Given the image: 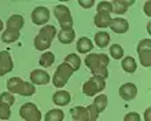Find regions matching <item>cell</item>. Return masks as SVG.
I'll return each instance as SVG.
<instances>
[{"label": "cell", "instance_id": "obj_1", "mask_svg": "<svg viewBox=\"0 0 151 121\" xmlns=\"http://www.w3.org/2000/svg\"><path fill=\"white\" fill-rule=\"evenodd\" d=\"M109 55L106 54H91V55H87L85 58V65L87 68L92 72L93 76L102 77V79H107L109 77Z\"/></svg>", "mask_w": 151, "mask_h": 121}, {"label": "cell", "instance_id": "obj_2", "mask_svg": "<svg viewBox=\"0 0 151 121\" xmlns=\"http://www.w3.org/2000/svg\"><path fill=\"white\" fill-rule=\"evenodd\" d=\"M56 29L52 25H44L43 28L40 29L39 35L35 37V48L39 51H44L51 47V43L54 40V37L56 35Z\"/></svg>", "mask_w": 151, "mask_h": 121}, {"label": "cell", "instance_id": "obj_3", "mask_svg": "<svg viewBox=\"0 0 151 121\" xmlns=\"http://www.w3.org/2000/svg\"><path fill=\"white\" fill-rule=\"evenodd\" d=\"M7 89L11 94H19L22 97H32L36 92L35 85L30 83H26L19 77H12L7 81Z\"/></svg>", "mask_w": 151, "mask_h": 121}, {"label": "cell", "instance_id": "obj_4", "mask_svg": "<svg viewBox=\"0 0 151 121\" xmlns=\"http://www.w3.org/2000/svg\"><path fill=\"white\" fill-rule=\"evenodd\" d=\"M106 88V80L102 77L92 76L91 79H88L83 85V94L85 97H95L100 91H103Z\"/></svg>", "mask_w": 151, "mask_h": 121}, {"label": "cell", "instance_id": "obj_5", "mask_svg": "<svg viewBox=\"0 0 151 121\" xmlns=\"http://www.w3.org/2000/svg\"><path fill=\"white\" fill-rule=\"evenodd\" d=\"M74 73L72 66H69L68 63H60L58 68H56V72L52 77V83L56 88H62L66 85V83L69 81V79L72 77V74Z\"/></svg>", "mask_w": 151, "mask_h": 121}, {"label": "cell", "instance_id": "obj_6", "mask_svg": "<svg viewBox=\"0 0 151 121\" xmlns=\"http://www.w3.org/2000/svg\"><path fill=\"white\" fill-rule=\"evenodd\" d=\"M55 12V18L59 22L62 30H69V29H73V18L72 14H70V10H69L66 6L63 4H58L54 10Z\"/></svg>", "mask_w": 151, "mask_h": 121}, {"label": "cell", "instance_id": "obj_7", "mask_svg": "<svg viewBox=\"0 0 151 121\" xmlns=\"http://www.w3.org/2000/svg\"><path fill=\"white\" fill-rule=\"evenodd\" d=\"M137 54H139L140 63L144 68H150L151 66V40L150 39H144L139 41L137 44Z\"/></svg>", "mask_w": 151, "mask_h": 121}, {"label": "cell", "instance_id": "obj_8", "mask_svg": "<svg viewBox=\"0 0 151 121\" xmlns=\"http://www.w3.org/2000/svg\"><path fill=\"white\" fill-rule=\"evenodd\" d=\"M19 116L24 118L25 121H40L41 120V113L37 109V106L35 103H25L21 106L19 109Z\"/></svg>", "mask_w": 151, "mask_h": 121}, {"label": "cell", "instance_id": "obj_9", "mask_svg": "<svg viewBox=\"0 0 151 121\" xmlns=\"http://www.w3.org/2000/svg\"><path fill=\"white\" fill-rule=\"evenodd\" d=\"M14 69V62L8 51H0V77Z\"/></svg>", "mask_w": 151, "mask_h": 121}, {"label": "cell", "instance_id": "obj_10", "mask_svg": "<svg viewBox=\"0 0 151 121\" xmlns=\"http://www.w3.org/2000/svg\"><path fill=\"white\" fill-rule=\"evenodd\" d=\"M32 21L36 25H45L50 21V10L47 7H36L32 12Z\"/></svg>", "mask_w": 151, "mask_h": 121}, {"label": "cell", "instance_id": "obj_11", "mask_svg": "<svg viewBox=\"0 0 151 121\" xmlns=\"http://www.w3.org/2000/svg\"><path fill=\"white\" fill-rule=\"evenodd\" d=\"M119 95H121V98H122L124 101H132L137 95V88L132 83H125L119 88Z\"/></svg>", "mask_w": 151, "mask_h": 121}, {"label": "cell", "instance_id": "obj_12", "mask_svg": "<svg viewBox=\"0 0 151 121\" xmlns=\"http://www.w3.org/2000/svg\"><path fill=\"white\" fill-rule=\"evenodd\" d=\"M30 80L36 85H45L50 83V74L41 69H36L30 73Z\"/></svg>", "mask_w": 151, "mask_h": 121}, {"label": "cell", "instance_id": "obj_13", "mask_svg": "<svg viewBox=\"0 0 151 121\" xmlns=\"http://www.w3.org/2000/svg\"><path fill=\"white\" fill-rule=\"evenodd\" d=\"M109 26H110L115 33H118V35H122V33H125L128 29H129L128 21L124 19V18H114V19L110 21V25H109Z\"/></svg>", "mask_w": 151, "mask_h": 121}, {"label": "cell", "instance_id": "obj_14", "mask_svg": "<svg viewBox=\"0 0 151 121\" xmlns=\"http://www.w3.org/2000/svg\"><path fill=\"white\" fill-rule=\"evenodd\" d=\"M52 101H54V103L58 106H66L70 103V101H72V95H70V92H68V91H62V89H60V91L54 94Z\"/></svg>", "mask_w": 151, "mask_h": 121}, {"label": "cell", "instance_id": "obj_15", "mask_svg": "<svg viewBox=\"0 0 151 121\" xmlns=\"http://www.w3.org/2000/svg\"><path fill=\"white\" fill-rule=\"evenodd\" d=\"M70 114H72V117L74 121H89L87 107H83V106H74L70 110Z\"/></svg>", "mask_w": 151, "mask_h": 121}, {"label": "cell", "instance_id": "obj_16", "mask_svg": "<svg viewBox=\"0 0 151 121\" xmlns=\"http://www.w3.org/2000/svg\"><path fill=\"white\" fill-rule=\"evenodd\" d=\"M132 4H135L133 0L131 1H125V0H114L111 1V8H113V12L115 14H125L127 12V8Z\"/></svg>", "mask_w": 151, "mask_h": 121}, {"label": "cell", "instance_id": "obj_17", "mask_svg": "<svg viewBox=\"0 0 151 121\" xmlns=\"http://www.w3.org/2000/svg\"><path fill=\"white\" fill-rule=\"evenodd\" d=\"M25 21L21 15H11L7 19V29H12V30H21L24 28Z\"/></svg>", "mask_w": 151, "mask_h": 121}, {"label": "cell", "instance_id": "obj_18", "mask_svg": "<svg viewBox=\"0 0 151 121\" xmlns=\"http://www.w3.org/2000/svg\"><path fill=\"white\" fill-rule=\"evenodd\" d=\"M110 21H111V18H110L109 12H98L93 18V22L98 28H107L110 25Z\"/></svg>", "mask_w": 151, "mask_h": 121}, {"label": "cell", "instance_id": "obj_19", "mask_svg": "<svg viewBox=\"0 0 151 121\" xmlns=\"http://www.w3.org/2000/svg\"><path fill=\"white\" fill-rule=\"evenodd\" d=\"M56 35H58V40H59L62 44H70V43L76 39V33H74L73 29H69V30H60V32H58Z\"/></svg>", "mask_w": 151, "mask_h": 121}, {"label": "cell", "instance_id": "obj_20", "mask_svg": "<svg viewBox=\"0 0 151 121\" xmlns=\"http://www.w3.org/2000/svg\"><path fill=\"white\" fill-rule=\"evenodd\" d=\"M93 48V44H92V41L88 39V37H81L78 39L77 41V51L80 54H87L88 51H91Z\"/></svg>", "mask_w": 151, "mask_h": 121}, {"label": "cell", "instance_id": "obj_21", "mask_svg": "<svg viewBox=\"0 0 151 121\" xmlns=\"http://www.w3.org/2000/svg\"><path fill=\"white\" fill-rule=\"evenodd\" d=\"M19 39V30H12V29H7L6 32L1 33V41L11 44L14 41H17Z\"/></svg>", "mask_w": 151, "mask_h": 121}, {"label": "cell", "instance_id": "obj_22", "mask_svg": "<svg viewBox=\"0 0 151 121\" xmlns=\"http://www.w3.org/2000/svg\"><path fill=\"white\" fill-rule=\"evenodd\" d=\"M95 43L98 47L100 48H104L107 47L109 43H110V35L107 32H99L95 35Z\"/></svg>", "mask_w": 151, "mask_h": 121}, {"label": "cell", "instance_id": "obj_23", "mask_svg": "<svg viewBox=\"0 0 151 121\" xmlns=\"http://www.w3.org/2000/svg\"><path fill=\"white\" fill-rule=\"evenodd\" d=\"M65 63H68L69 66H72L73 70H78L80 66H81V59L77 54H69L68 57L65 58Z\"/></svg>", "mask_w": 151, "mask_h": 121}, {"label": "cell", "instance_id": "obj_24", "mask_svg": "<svg viewBox=\"0 0 151 121\" xmlns=\"http://www.w3.org/2000/svg\"><path fill=\"white\" fill-rule=\"evenodd\" d=\"M92 105L96 107V110H98V113H102L104 109H106V106H107V97L106 95H98V97L93 99V103Z\"/></svg>", "mask_w": 151, "mask_h": 121}, {"label": "cell", "instance_id": "obj_25", "mask_svg": "<svg viewBox=\"0 0 151 121\" xmlns=\"http://www.w3.org/2000/svg\"><path fill=\"white\" fill-rule=\"evenodd\" d=\"M136 68H137V65H136V60L133 59L132 57H125L122 59V69L125 70L127 73H133L136 72Z\"/></svg>", "mask_w": 151, "mask_h": 121}, {"label": "cell", "instance_id": "obj_26", "mask_svg": "<svg viewBox=\"0 0 151 121\" xmlns=\"http://www.w3.org/2000/svg\"><path fill=\"white\" fill-rule=\"evenodd\" d=\"M65 114L59 109H52L45 114V121H63Z\"/></svg>", "mask_w": 151, "mask_h": 121}, {"label": "cell", "instance_id": "obj_27", "mask_svg": "<svg viewBox=\"0 0 151 121\" xmlns=\"http://www.w3.org/2000/svg\"><path fill=\"white\" fill-rule=\"evenodd\" d=\"M54 60H55V55H54V54H52V53H44L43 55L40 57L39 63H40V66L50 68V66H52Z\"/></svg>", "mask_w": 151, "mask_h": 121}, {"label": "cell", "instance_id": "obj_28", "mask_svg": "<svg viewBox=\"0 0 151 121\" xmlns=\"http://www.w3.org/2000/svg\"><path fill=\"white\" fill-rule=\"evenodd\" d=\"M110 55H111V58H114V59H121V58L124 57L122 47L118 44H113L111 47H110Z\"/></svg>", "mask_w": 151, "mask_h": 121}, {"label": "cell", "instance_id": "obj_29", "mask_svg": "<svg viewBox=\"0 0 151 121\" xmlns=\"http://www.w3.org/2000/svg\"><path fill=\"white\" fill-rule=\"evenodd\" d=\"M0 103H7V105H14L15 103V98L11 92H3L0 94Z\"/></svg>", "mask_w": 151, "mask_h": 121}, {"label": "cell", "instance_id": "obj_30", "mask_svg": "<svg viewBox=\"0 0 151 121\" xmlns=\"http://www.w3.org/2000/svg\"><path fill=\"white\" fill-rule=\"evenodd\" d=\"M10 116H11L10 105H7V103H0V118H1V120H8Z\"/></svg>", "mask_w": 151, "mask_h": 121}, {"label": "cell", "instance_id": "obj_31", "mask_svg": "<svg viewBox=\"0 0 151 121\" xmlns=\"http://www.w3.org/2000/svg\"><path fill=\"white\" fill-rule=\"evenodd\" d=\"M98 12H113V8H111V3L110 1H100L98 4Z\"/></svg>", "mask_w": 151, "mask_h": 121}, {"label": "cell", "instance_id": "obj_32", "mask_svg": "<svg viewBox=\"0 0 151 121\" xmlns=\"http://www.w3.org/2000/svg\"><path fill=\"white\" fill-rule=\"evenodd\" d=\"M87 112H88V118H89V121H96L98 120V116H99V113H98V110H96V107L93 105H89L87 107Z\"/></svg>", "mask_w": 151, "mask_h": 121}, {"label": "cell", "instance_id": "obj_33", "mask_svg": "<svg viewBox=\"0 0 151 121\" xmlns=\"http://www.w3.org/2000/svg\"><path fill=\"white\" fill-rule=\"evenodd\" d=\"M124 121H140V114L136 112H131L124 117Z\"/></svg>", "mask_w": 151, "mask_h": 121}, {"label": "cell", "instance_id": "obj_34", "mask_svg": "<svg viewBox=\"0 0 151 121\" xmlns=\"http://www.w3.org/2000/svg\"><path fill=\"white\" fill-rule=\"evenodd\" d=\"M78 4L84 8H91L95 4V1L93 0H78Z\"/></svg>", "mask_w": 151, "mask_h": 121}, {"label": "cell", "instance_id": "obj_35", "mask_svg": "<svg viewBox=\"0 0 151 121\" xmlns=\"http://www.w3.org/2000/svg\"><path fill=\"white\" fill-rule=\"evenodd\" d=\"M144 12H146V15H148L150 17V1H147V3L144 4Z\"/></svg>", "mask_w": 151, "mask_h": 121}, {"label": "cell", "instance_id": "obj_36", "mask_svg": "<svg viewBox=\"0 0 151 121\" xmlns=\"http://www.w3.org/2000/svg\"><path fill=\"white\" fill-rule=\"evenodd\" d=\"M150 112H151V109L148 107V109L146 110V113H144V120H146V121H151L150 120Z\"/></svg>", "mask_w": 151, "mask_h": 121}, {"label": "cell", "instance_id": "obj_37", "mask_svg": "<svg viewBox=\"0 0 151 121\" xmlns=\"http://www.w3.org/2000/svg\"><path fill=\"white\" fill-rule=\"evenodd\" d=\"M1 29H3V21L0 19V32H1Z\"/></svg>", "mask_w": 151, "mask_h": 121}]
</instances>
